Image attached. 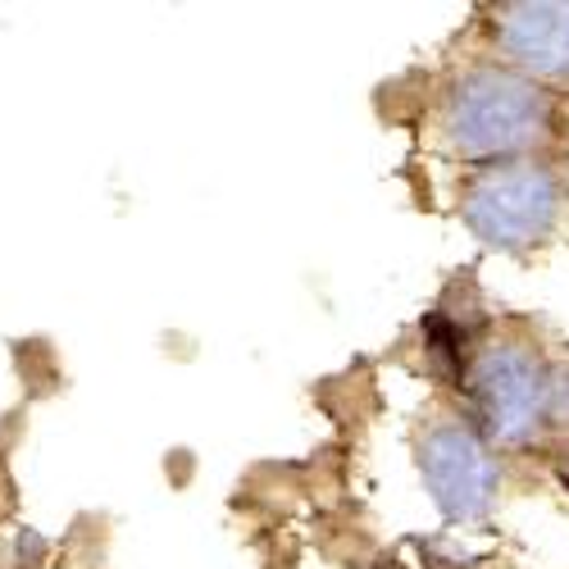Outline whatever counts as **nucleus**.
<instances>
[{"instance_id":"obj_5","label":"nucleus","mask_w":569,"mask_h":569,"mask_svg":"<svg viewBox=\"0 0 569 569\" xmlns=\"http://www.w3.org/2000/svg\"><path fill=\"white\" fill-rule=\"evenodd\" d=\"M465 51L569 91V0H497L465 28Z\"/></svg>"},{"instance_id":"obj_7","label":"nucleus","mask_w":569,"mask_h":569,"mask_svg":"<svg viewBox=\"0 0 569 569\" xmlns=\"http://www.w3.org/2000/svg\"><path fill=\"white\" fill-rule=\"evenodd\" d=\"M560 456H569V447H565V451H560ZM551 460H556V456H551Z\"/></svg>"},{"instance_id":"obj_3","label":"nucleus","mask_w":569,"mask_h":569,"mask_svg":"<svg viewBox=\"0 0 569 569\" xmlns=\"http://www.w3.org/2000/svg\"><path fill=\"white\" fill-rule=\"evenodd\" d=\"M451 214L483 251L529 260L569 223V156H515L456 169Z\"/></svg>"},{"instance_id":"obj_4","label":"nucleus","mask_w":569,"mask_h":569,"mask_svg":"<svg viewBox=\"0 0 569 569\" xmlns=\"http://www.w3.org/2000/svg\"><path fill=\"white\" fill-rule=\"evenodd\" d=\"M410 465L447 529L488 525L510 497L515 460L492 447L451 388L429 392L410 419Z\"/></svg>"},{"instance_id":"obj_2","label":"nucleus","mask_w":569,"mask_h":569,"mask_svg":"<svg viewBox=\"0 0 569 569\" xmlns=\"http://www.w3.org/2000/svg\"><path fill=\"white\" fill-rule=\"evenodd\" d=\"M419 132L456 169L515 156H569V91L460 51L423 78Z\"/></svg>"},{"instance_id":"obj_6","label":"nucleus","mask_w":569,"mask_h":569,"mask_svg":"<svg viewBox=\"0 0 569 569\" xmlns=\"http://www.w3.org/2000/svg\"><path fill=\"white\" fill-rule=\"evenodd\" d=\"M373 569H401V565L397 560H383V565H373Z\"/></svg>"},{"instance_id":"obj_1","label":"nucleus","mask_w":569,"mask_h":569,"mask_svg":"<svg viewBox=\"0 0 569 569\" xmlns=\"http://www.w3.org/2000/svg\"><path fill=\"white\" fill-rule=\"evenodd\" d=\"M451 392L510 460L569 447V342L538 315H483Z\"/></svg>"}]
</instances>
